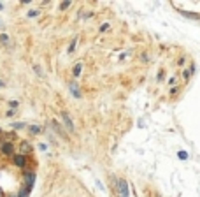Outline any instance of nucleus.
<instances>
[{
	"label": "nucleus",
	"mask_w": 200,
	"mask_h": 197,
	"mask_svg": "<svg viewBox=\"0 0 200 197\" xmlns=\"http://www.w3.org/2000/svg\"><path fill=\"white\" fill-rule=\"evenodd\" d=\"M0 42H2V44H9V37L5 34H2V35H0Z\"/></svg>",
	"instance_id": "6"
},
{
	"label": "nucleus",
	"mask_w": 200,
	"mask_h": 197,
	"mask_svg": "<svg viewBox=\"0 0 200 197\" xmlns=\"http://www.w3.org/2000/svg\"><path fill=\"white\" fill-rule=\"evenodd\" d=\"M2 9H4V4H0V11H2Z\"/></svg>",
	"instance_id": "15"
},
{
	"label": "nucleus",
	"mask_w": 200,
	"mask_h": 197,
	"mask_svg": "<svg viewBox=\"0 0 200 197\" xmlns=\"http://www.w3.org/2000/svg\"><path fill=\"white\" fill-rule=\"evenodd\" d=\"M2 86H4V83H2V81H0V88H2Z\"/></svg>",
	"instance_id": "16"
},
{
	"label": "nucleus",
	"mask_w": 200,
	"mask_h": 197,
	"mask_svg": "<svg viewBox=\"0 0 200 197\" xmlns=\"http://www.w3.org/2000/svg\"><path fill=\"white\" fill-rule=\"evenodd\" d=\"M30 130L34 132V134H39V132H40V127H37V125H32V127H30Z\"/></svg>",
	"instance_id": "9"
},
{
	"label": "nucleus",
	"mask_w": 200,
	"mask_h": 197,
	"mask_svg": "<svg viewBox=\"0 0 200 197\" xmlns=\"http://www.w3.org/2000/svg\"><path fill=\"white\" fill-rule=\"evenodd\" d=\"M14 164L18 165V167H25L26 160H25V157H23V155H14Z\"/></svg>",
	"instance_id": "4"
},
{
	"label": "nucleus",
	"mask_w": 200,
	"mask_h": 197,
	"mask_svg": "<svg viewBox=\"0 0 200 197\" xmlns=\"http://www.w3.org/2000/svg\"><path fill=\"white\" fill-rule=\"evenodd\" d=\"M39 14V11H30L28 13V18H34V16H37Z\"/></svg>",
	"instance_id": "12"
},
{
	"label": "nucleus",
	"mask_w": 200,
	"mask_h": 197,
	"mask_svg": "<svg viewBox=\"0 0 200 197\" xmlns=\"http://www.w3.org/2000/svg\"><path fill=\"white\" fill-rule=\"evenodd\" d=\"M116 186H118L119 197H130V192H128V185H126V181H125V180H118V181H116Z\"/></svg>",
	"instance_id": "1"
},
{
	"label": "nucleus",
	"mask_w": 200,
	"mask_h": 197,
	"mask_svg": "<svg viewBox=\"0 0 200 197\" xmlns=\"http://www.w3.org/2000/svg\"><path fill=\"white\" fill-rule=\"evenodd\" d=\"M9 104H11V107H18V102H16V100H11Z\"/></svg>",
	"instance_id": "13"
},
{
	"label": "nucleus",
	"mask_w": 200,
	"mask_h": 197,
	"mask_svg": "<svg viewBox=\"0 0 200 197\" xmlns=\"http://www.w3.org/2000/svg\"><path fill=\"white\" fill-rule=\"evenodd\" d=\"M179 159H181V160H186V159H188L186 151H179Z\"/></svg>",
	"instance_id": "10"
},
{
	"label": "nucleus",
	"mask_w": 200,
	"mask_h": 197,
	"mask_svg": "<svg viewBox=\"0 0 200 197\" xmlns=\"http://www.w3.org/2000/svg\"><path fill=\"white\" fill-rule=\"evenodd\" d=\"M21 151H23V153L30 151V144H28V143H23V144H21Z\"/></svg>",
	"instance_id": "7"
},
{
	"label": "nucleus",
	"mask_w": 200,
	"mask_h": 197,
	"mask_svg": "<svg viewBox=\"0 0 200 197\" xmlns=\"http://www.w3.org/2000/svg\"><path fill=\"white\" fill-rule=\"evenodd\" d=\"M70 90H72V93H74V97H81V92H79V88L76 86V83H70Z\"/></svg>",
	"instance_id": "5"
},
{
	"label": "nucleus",
	"mask_w": 200,
	"mask_h": 197,
	"mask_svg": "<svg viewBox=\"0 0 200 197\" xmlns=\"http://www.w3.org/2000/svg\"><path fill=\"white\" fill-rule=\"evenodd\" d=\"M61 118H63V123H65V127L72 132V130H74V123H72V120L69 118V115H67L65 111H61Z\"/></svg>",
	"instance_id": "3"
},
{
	"label": "nucleus",
	"mask_w": 200,
	"mask_h": 197,
	"mask_svg": "<svg viewBox=\"0 0 200 197\" xmlns=\"http://www.w3.org/2000/svg\"><path fill=\"white\" fill-rule=\"evenodd\" d=\"M0 146H2V139H0Z\"/></svg>",
	"instance_id": "17"
},
{
	"label": "nucleus",
	"mask_w": 200,
	"mask_h": 197,
	"mask_svg": "<svg viewBox=\"0 0 200 197\" xmlns=\"http://www.w3.org/2000/svg\"><path fill=\"white\" fill-rule=\"evenodd\" d=\"M74 74H76V76L81 74V65H76V67H74Z\"/></svg>",
	"instance_id": "11"
},
{
	"label": "nucleus",
	"mask_w": 200,
	"mask_h": 197,
	"mask_svg": "<svg viewBox=\"0 0 200 197\" xmlns=\"http://www.w3.org/2000/svg\"><path fill=\"white\" fill-rule=\"evenodd\" d=\"M14 113H16L14 109H11V111H7V113H5V115H7V116H13V115H14Z\"/></svg>",
	"instance_id": "14"
},
{
	"label": "nucleus",
	"mask_w": 200,
	"mask_h": 197,
	"mask_svg": "<svg viewBox=\"0 0 200 197\" xmlns=\"http://www.w3.org/2000/svg\"><path fill=\"white\" fill-rule=\"evenodd\" d=\"M0 151L4 155H13L14 153V146L11 143H2V146H0Z\"/></svg>",
	"instance_id": "2"
},
{
	"label": "nucleus",
	"mask_w": 200,
	"mask_h": 197,
	"mask_svg": "<svg viewBox=\"0 0 200 197\" xmlns=\"http://www.w3.org/2000/svg\"><path fill=\"white\" fill-rule=\"evenodd\" d=\"M13 129H25V123H21V121H18V123H13Z\"/></svg>",
	"instance_id": "8"
}]
</instances>
